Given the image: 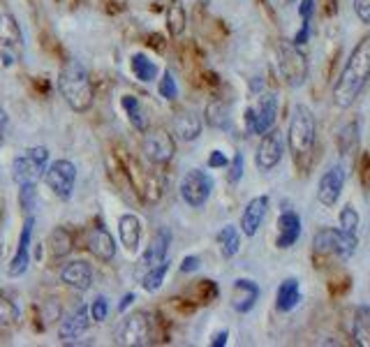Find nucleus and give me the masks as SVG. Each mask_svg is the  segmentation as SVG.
Returning a JSON list of instances; mask_svg holds the SVG:
<instances>
[{"instance_id":"12","label":"nucleus","mask_w":370,"mask_h":347,"mask_svg":"<svg viewBox=\"0 0 370 347\" xmlns=\"http://www.w3.org/2000/svg\"><path fill=\"white\" fill-rule=\"evenodd\" d=\"M283 155H285V137L280 130L271 127L269 132L262 134V141H259V146H257V153H255L257 169L259 171L276 169L278 164H280Z\"/></svg>"},{"instance_id":"31","label":"nucleus","mask_w":370,"mask_h":347,"mask_svg":"<svg viewBox=\"0 0 370 347\" xmlns=\"http://www.w3.org/2000/svg\"><path fill=\"white\" fill-rule=\"evenodd\" d=\"M167 271H169V260L155 264V267H148V271H146V274H143V278H141V288L146 290V292H150V294L157 292V290L162 288Z\"/></svg>"},{"instance_id":"11","label":"nucleus","mask_w":370,"mask_h":347,"mask_svg":"<svg viewBox=\"0 0 370 347\" xmlns=\"http://www.w3.org/2000/svg\"><path fill=\"white\" fill-rule=\"evenodd\" d=\"M278 116V95L266 93L259 97V102L246 111V127L250 134H264L271 127H276Z\"/></svg>"},{"instance_id":"33","label":"nucleus","mask_w":370,"mask_h":347,"mask_svg":"<svg viewBox=\"0 0 370 347\" xmlns=\"http://www.w3.org/2000/svg\"><path fill=\"white\" fill-rule=\"evenodd\" d=\"M357 146H359V123L352 120V123H347L338 132V150H341V155H352Z\"/></svg>"},{"instance_id":"49","label":"nucleus","mask_w":370,"mask_h":347,"mask_svg":"<svg viewBox=\"0 0 370 347\" xmlns=\"http://www.w3.org/2000/svg\"><path fill=\"white\" fill-rule=\"evenodd\" d=\"M134 292H127L123 299H120V304H118V313H123V311H127V308H130L132 304H134Z\"/></svg>"},{"instance_id":"5","label":"nucleus","mask_w":370,"mask_h":347,"mask_svg":"<svg viewBox=\"0 0 370 347\" xmlns=\"http://www.w3.org/2000/svg\"><path fill=\"white\" fill-rule=\"evenodd\" d=\"M278 70H280L287 86L301 88L308 81L311 67H308V58L301 47L292 42H280L278 44Z\"/></svg>"},{"instance_id":"42","label":"nucleus","mask_w":370,"mask_h":347,"mask_svg":"<svg viewBox=\"0 0 370 347\" xmlns=\"http://www.w3.org/2000/svg\"><path fill=\"white\" fill-rule=\"evenodd\" d=\"M354 12L361 24L370 26V0H354Z\"/></svg>"},{"instance_id":"34","label":"nucleus","mask_w":370,"mask_h":347,"mask_svg":"<svg viewBox=\"0 0 370 347\" xmlns=\"http://www.w3.org/2000/svg\"><path fill=\"white\" fill-rule=\"evenodd\" d=\"M185 24H187V17H185V10L183 5L178 3V0H173V3L167 7V28L171 37H180L185 33Z\"/></svg>"},{"instance_id":"28","label":"nucleus","mask_w":370,"mask_h":347,"mask_svg":"<svg viewBox=\"0 0 370 347\" xmlns=\"http://www.w3.org/2000/svg\"><path fill=\"white\" fill-rule=\"evenodd\" d=\"M215 241H218V246H220V253L225 260L236 257L241 250V234L234 225H225V227L215 234Z\"/></svg>"},{"instance_id":"20","label":"nucleus","mask_w":370,"mask_h":347,"mask_svg":"<svg viewBox=\"0 0 370 347\" xmlns=\"http://www.w3.org/2000/svg\"><path fill=\"white\" fill-rule=\"evenodd\" d=\"M301 239V215L297 211H283L280 218H278V236H276V246L280 250L297 246V241Z\"/></svg>"},{"instance_id":"23","label":"nucleus","mask_w":370,"mask_h":347,"mask_svg":"<svg viewBox=\"0 0 370 347\" xmlns=\"http://www.w3.org/2000/svg\"><path fill=\"white\" fill-rule=\"evenodd\" d=\"M301 301V285L297 278H285L276 292V308L278 313H290Z\"/></svg>"},{"instance_id":"9","label":"nucleus","mask_w":370,"mask_h":347,"mask_svg":"<svg viewBox=\"0 0 370 347\" xmlns=\"http://www.w3.org/2000/svg\"><path fill=\"white\" fill-rule=\"evenodd\" d=\"M44 180H47L49 190L56 194L58 199L67 201L74 192V183H77V164L72 160H54L47 164L44 171Z\"/></svg>"},{"instance_id":"48","label":"nucleus","mask_w":370,"mask_h":347,"mask_svg":"<svg viewBox=\"0 0 370 347\" xmlns=\"http://www.w3.org/2000/svg\"><path fill=\"white\" fill-rule=\"evenodd\" d=\"M227 338H229L227 329L218 331V334H213V338H211V347H225V345H227Z\"/></svg>"},{"instance_id":"37","label":"nucleus","mask_w":370,"mask_h":347,"mask_svg":"<svg viewBox=\"0 0 370 347\" xmlns=\"http://www.w3.org/2000/svg\"><path fill=\"white\" fill-rule=\"evenodd\" d=\"M341 229L347 232V234H357L359 229V222H361V218H359V211L352 206V204H347V206L341 211Z\"/></svg>"},{"instance_id":"38","label":"nucleus","mask_w":370,"mask_h":347,"mask_svg":"<svg viewBox=\"0 0 370 347\" xmlns=\"http://www.w3.org/2000/svg\"><path fill=\"white\" fill-rule=\"evenodd\" d=\"M19 320V308L12 299H7L5 292H0V322L3 324H14Z\"/></svg>"},{"instance_id":"1","label":"nucleus","mask_w":370,"mask_h":347,"mask_svg":"<svg viewBox=\"0 0 370 347\" xmlns=\"http://www.w3.org/2000/svg\"><path fill=\"white\" fill-rule=\"evenodd\" d=\"M368 81H370V35L364 37L352 49L345 67L338 74L334 84V104L338 109H350L357 102V97L364 93Z\"/></svg>"},{"instance_id":"16","label":"nucleus","mask_w":370,"mask_h":347,"mask_svg":"<svg viewBox=\"0 0 370 347\" xmlns=\"http://www.w3.org/2000/svg\"><path fill=\"white\" fill-rule=\"evenodd\" d=\"M90 327V313L86 306H77L74 311L67 315V318H63V322H60L58 327V338L60 343H77L81 336L86 334Z\"/></svg>"},{"instance_id":"45","label":"nucleus","mask_w":370,"mask_h":347,"mask_svg":"<svg viewBox=\"0 0 370 347\" xmlns=\"http://www.w3.org/2000/svg\"><path fill=\"white\" fill-rule=\"evenodd\" d=\"M199 267H201V260L197 255H187V257H183V262H180V274H194Z\"/></svg>"},{"instance_id":"43","label":"nucleus","mask_w":370,"mask_h":347,"mask_svg":"<svg viewBox=\"0 0 370 347\" xmlns=\"http://www.w3.org/2000/svg\"><path fill=\"white\" fill-rule=\"evenodd\" d=\"M229 164V157L222 153V150H211V155H208V167L211 169H222V167H227Z\"/></svg>"},{"instance_id":"35","label":"nucleus","mask_w":370,"mask_h":347,"mask_svg":"<svg viewBox=\"0 0 370 347\" xmlns=\"http://www.w3.org/2000/svg\"><path fill=\"white\" fill-rule=\"evenodd\" d=\"M218 283L213 281H199L197 285H192L190 294H192V304H211V301L218 299Z\"/></svg>"},{"instance_id":"8","label":"nucleus","mask_w":370,"mask_h":347,"mask_svg":"<svg viewBox=\"0 0 370 347\" xmlns=\"http://www.w3.org/2000/svg\"><path fill=\"white\" fill-rule=\"evenodd\" d=\"M215 180L208 171L204 169H190L180 178V197L192 208H201L208 201L211 192H213Z\"/></svg>"},{"instance_id":"22","label":"nucleus","mask_w":370,"mask_h":347,"mask_svg":"<svg viewBox=\"0 0 370 347\" xmlns=\"http://www.w3.org/2000/svg\"><path fill=\"white\" fill-rule=\"evenodd\" d=\"M169 246H171V232L169 229H157L153 234V239H150L148 248L143 250V257H141L143 267H155V264L167 260Z\"/></svg>"},{"instance_id":"4","label":"nucleus","mask_w":370,"mask_h":347,"mask_svg":"<svg viewBox=\"0 0 370 347\" xmlns=\"http://www.w3.org/2000/svg\"><path fill=\"white\" fill-rule=\"evenodd\" d=\"M49 164V148L47 146H33L26 148L24 153H19L12 160V178L17 185H26V183H35L44 178V171H47Z\"/></svg>"},{"instance_id":"17","label":"nucleus","mask_w":370,"mask_h":347,"mask_svg":"<svg viewBox=\"0 0 370 347\" xmlns=\"http://www.w3.org/2000/svg\"><path fill=\"white\" fill-rule=\"evenodd\" d=\"M58 278H60V283L67 285V288L86 292L90 290V285H93V267L84 260L67 262L63 264V269H60Z\"/></svg>"},{"instance_id":"6","label":"nucleus","mask_w":370,"mask_h":347,"mask_svg":"<svg viewBox=\"0 0 370 347\" xmlns=\"http://www.w3.org/2000/svg\"><path fill=\"white\" fill-rule=\"evenodd\" d=\"M315 253L322 257H338L347 262L357 250V234H347L343 229L324 227L315 234Z\"/></svg>"},{"instance_id":"32","label":"nucleus","mask_w":370,"mask_h":347,"mask_svg":"<svg viewBox=\"0 0 370 347\" xmlns=\"http://www.w3.org/2000/svg\"><path fill=\"white\" fill-rule=\"evenodd\" d=\"M49 250L54 257H67L72 250V236L65 227H56L54 232L49 234Z\"/></svg>"},{"instance_id":"30","label":"nucleus","mask_w":370,"mask_h":347,"mask_svg":"<svg viewBox=\"0 0 370 347\" xmlns=\"http://www.w3.org/2000/svg\"><path fill=\"white\" fill-rule=\"evenodd\" d=\"M130 67H132V74L141 81V84H150L153 79H157V72H160L153 60L143 54H134L130 60Z\"/></svg>"},{"instance_id":"25","label":"nucleus","mask_w":370,"mask_h":347,"mask_svg":"<svg viewBox=\"0 0 370 347\" xmlns=\"http://www.w3.org/2000/svg\"><path fill=\"white\" fill-rule=\"evenodd\" d=\"M173 127H176V137L180 141H194L201 134V118L194 111H183L173 120Z\"/></svg>"},{"instance_id":"24","label":"nucleus","mask_w":370,"mask_h":347,"mask_svg":"<svg viewBox=\"0 0 370 347\" xmlns=\"http://www.w3.org/2000/svg\"><path fill=\"white\" fill-rule=\"evenodd\" d=\"M118 236L127 250H137L141 241V220L134 213H125L118 218Z\"/></svg>"},{"instance_id":"18","label":"nucleus","mask_w":370,"mask_h":347,"mask_svg":"<svg viewBox=\"0 0 370 347\" xmlns=\"http://www.w3.org/2000/svg\"><path fill=\"white\" fill-rule=\"evenodd\" d=\"M269 194H259V197H252L250 201L246 204L243 208V215H241V232L246 234V236H255L257 232H259L264 218L269 213Z\"/></svg>"},{"instance_id":"14","label":"nucleus","mask_w":370,"mask_h":347,"mask_svg":"<svg viewBox=\"0 0 370 347\" xmlns=\"http://www.w3.org/2000/svg\"><path fill=\"white\" fill-rule=\"evenodd\" d=\"M343 187H345V167L343 164H334V167H329L320 176V183H317V201L327 208L336 206L343 194Z\"/></svg>"},{"instance_id":"44","label":"nucleus","mask_w":370,"mask_h":347,"mask_svg":"<svg viewBox=\"0 0 370 347\" xmlns=\"http://www.w3.org/2000/svg\"><path fill=\"white\" fill-rule=\"evenodd\" d=\"M311 35H313V26L311 24H301V30L297 35H294L292 44H297V47H304V44L311 42Z\"/></svg>"},{"instance_id":"21","label":"nucleus","mask_w":370,"mask_h":347,"mask_svg":"<svg viewBox=\"0 0 370 347\" xmlns=\"http://www.w3.org/2000/svg\"><path fill=\"white\" fill-rule=\"evenodd\" d=\"M259 285L250 278H236L234 281V311L246 315L250 313L252 308L257 306V301H259Z\"/></svg>"},{"instance_id":"46","label":"nucleus","mask_w":370,"mask_h":347,"mask_svg":"<svg viewBox=\"0 0 370 347\" xmlns=\"http://www.w3.org/2000/svg\"><path fill=\"white\" fill-rule=\"evenodd\" d=\"M361 185L370 190V153H364L361 157Z\"/></svg>"},{"instance_id":"27","label":"nucleus","mask_w":370,"mask_h":347,"mask_svg":"<svg viewBox=\"0 0 370 347\" xmlns=\"http://www.w3.org/2000/svg\"><path fill=\"white\" fill-rule=\"evenodd\" d=\"M352 338L361 347H370V306L354 308L352 320Z\"/></svg>"},{"instance_id":"39","label":"nucleus","mask_w":370,"mask_h":347,"mask_svg":"<svg viewBox=\"0 0 370 347\" xmlns=\"http://www.w3.org/2000/svg\"><path fill=\"white\" fill-rule=\"evenodd\" d=\"M229 174H227V180L232 185H236L241 178H243V167H246V160H243V153H234L232 162L227 164Z\"/></svg>"},{"instance_id":"2","label":"nucleus","mask_w":370,"mask_h":347,"mask_svg":"<svg viewBox=\"0 0 370 347\" xmlns=\"http://www.w3.org/2000/svg\"><path fill=\"white\" fill-rule=\"evenodd\" d=\"M58 90L63 95V100L67 102V107L77 114H84L93 104V81L90 74L79 60H67L60 67L58 74Z\"/></svg>"},{"instance_id":"36","label":"nucleus","mask_w":370,"mask_h":347,"mask_svg":"<svg viewBox=\"0 0 370 347\" xmlns=\"http://www.w3.org/2000/svg\"><path fill=\"white\" fill-rule=\"evenodd\" d=\"M157 93H160V97H164V100H169V102H173L178 97V84H176V79H173L171 70L162 72V79H160V84H157Z\"/></svg>"},{"instance_id":"47","label":"nucleus","mask_w":370,"mask_h":347,"mask_svg":"<svg viewBox=\"0 0 370 347\" xmlns=\"http://www.w3.org/2000/svg\"><path fill=\"white\" fill-rule=\"evenodd\" d=\"M7 132H10V116H7V111L0 107V144L7 139Z\"/></svg>"},{"instance_id":"15","label":"nucleus","mask_w":370,"mask_h":347,"mask_svg":"<svg viewBox=\"0 0 370 347\" xmlns=\"http://www.w3.org/2000/svg\"><path fill=\"white\" fill-rule=\"evenodd\" d=\"M33 232H35V218L28 215L24 227L19 234V243H17V253L10 260V267H7V274L10 278H21L30 267V246H33Z\"/></svg>"},{"instance_id":"19","label":"nucleus","mask_w":370,"mask_h":347,"mask_svg":"<svg viewBox=\"0 0 370 347\" xmlns=\"http://www.w3.org/2000/svg\"><path fill=\"white\" fill-rule=\"evenodd\" d=\"M86 248L95 255L97 260L102 262H111L116 257V243L114 236L107 232L104 225H95L86 232Z\"/></svg>"},{"instance_id":"7","label":"nucleus","mask_w":370,"mask_h":347,"mask_svg":"<svg viewBox=\"0 0 370 347\" xmlns=\"http://www.w3.org/2000/svg\"><path fill=\"white\" fill-rule=\"evenodd\" d=\"M24 56V33L12 14H0V60L5 67L17 65Z\"/></svg>"},{"instance_id":"40","label":"nucleus","mask_w":370,"mask_h":347,"mask_svg":"<svg viewBox=\"0 0 370 347\" xmlns=\"http://www.w3.org/2000/svg\"><path fill=\"white\" fill-rule=\"evenodd\" d=\"M88 313H90V320H93V322H104V320H107V315H109L107 297H97L93 304H90Z\"/></svg>"},{"instance_id":"26","label":"nucleus","mask_w":370,"mask_h":347,"mask_svg":"<svg viewBox=\"0 0 370 347\" xmlns=\"http://www.w3.org/2000/svg\"><path fill=\"white\" fill-rule=\"evenodd\" d=\"M204 118H206V123L211 127H215V130H229L232 127L229 104L222 100H211L206 104V111H204Z\"/></svg>"},{"instance_id":"41","label":"nucleus","mask_w":370,"mask_h":347,"mask_svg":"<svg viewBox=\"0 0 370 347\" xmlns=\"http://www.w3.org/2000/svg\"><path fill=\"white\" fill-rule=\"evenodd\" d=\"M315 5H317V0H301V5H299L301 24H313V17H315Z\"/></svg>"},{"instance_id":"29","label":"nucleus","mask_w":370,"mask_h":347,"mask_svg":"<svg viewBox=\"0 0 370 347\" xmlns=\"http://www.w3.org/2000/svg\"><path fill=\"white\" fill-rule=\"evenodd\" d=\"M120 107L127 114V120H130V125L134 127L137 132H146L148 127V120H146V114H143V107L139 102V97L134 95H123L120 97Z\"/></svg>"},{"instance_id":"10","label":"nucleus","mask_w":370,"mask_h":347,"mask_svg":"<svg viewBox=\"0 0 370 347\" xmlns=\"http://www.w3.org/2000/svg\"><path fill=\"white\" fill-rule=\"evenodd\" d=\"M153 336V320L148 313H134L130 318H125L123 324L116 331V343L127 345V347H137L150 343Z\"/></svg>"},{"instance_id":"13","label":"nucleus","mask_w":370,"mask_h":347,"mask_svg":"<svg viewBox=\"0 0 370 347\" xmlns=\"http://www.w3.org/2000/svg\"><path fill=\"white\" fill-rule=\"evenodd\" d=\"M176 153V141L164 127H155L143 137V155L153 164H167Z\"/></svg>"},{"instance_id":"3","label":"nucleus","mask_w":370,"mask_h":347,"mask_svg":"<svg viewBox=\"0 0 370 347\" xmlns=\"http://www.w3.org/2000/svg\"><path fill=\"white\" fill-rule=\"evenodd\" d=\"M315 141H317V120L313 111L306 104H297L292 111L290 130H287V144H290L294 160L301 162L304 157L311 155Z\"/></svg>"}]
</instances>
